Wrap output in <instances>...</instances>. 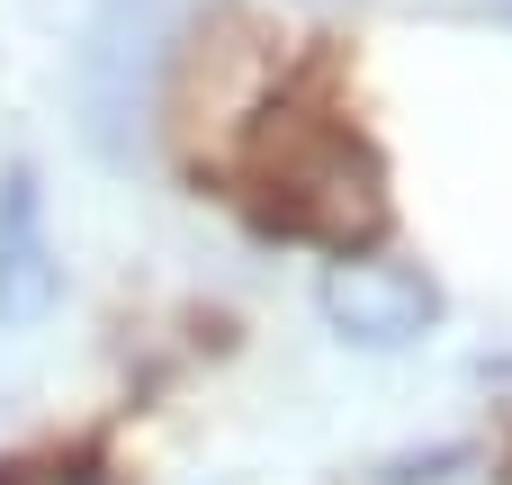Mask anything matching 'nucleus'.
<instances>
[{
	"label": "nucleus",
	"instance_id": "1",
	"mask_svg": "<svg viewBox=\"0 0 512 485\" xmlns=\"http://www.w3.org/2000/svg\"><path fill=\"white\" fill-rule=\"evenodd\" d=\"M180 18H189V0H99L81 63H72V108H81V135L99 162H135Z\"/></svg>",
	"mask_w": 512,
	"mask_h": 485
},
{
	"label": "nucleus",
	"instance_id": "2",
	"mask_svg": "<svg viewBox=\"0 0 512 485\" xmlns=\"http://www.w3.org/2000/svg\"><path fill=\"white\" fill-rule=\"evenodd\" d=\"M270 216L288 234H324L351 252V234H378L387 198H378V162L342 135V126H270Z\"/></svg>",
	"mask_w": 512,
	"mask_h": 485
},
{
	"label": "nucleus",
	"instance_id": "3",
	"mask_svg": "<svg viewBox=\"0 0 512 485\" xmlns=\"http://www.w3.org/2000/svg\"><path fill=\"white\" fill-rule=\"evenodd\" d=\"M324 315H333V333L342 342H360V351H405V342H423L432 324H441V288L414 270V261H378V252H342L333 270H324Z\"/></svg>",
	"mask_w": 512,
	"mask_h": 485
},
{
	"label": "nucleus",
	"instance_id": "4",
	"mask_svg": "<svg viewBox=\"0 0 512 485\" xmlns=\"http://www.w3.org/2000/svg\"><path fill=\"white\" fill-rule=\"evenodd\" d=\"M63 297V261L45 243V189H36V162H9L0 171V324L9 333H36Z\"/></svg>",
	"mask_w": 512,
	"mask_h": 485
},
{
	"label": "nucleus",
	"instance_id": "5",
	"mask_svg": "<svg viewBox=\"0 0 512 485\" xmlns=\"http://www.w3.org/2000/svg\"><path fill=\"white\" fill-rule=\"evenodd\" d=\"M504 18H512V0H504Z\"/></svg>",
	"mask_w": 512,
	"mask_h": 485
}]
</instances>
